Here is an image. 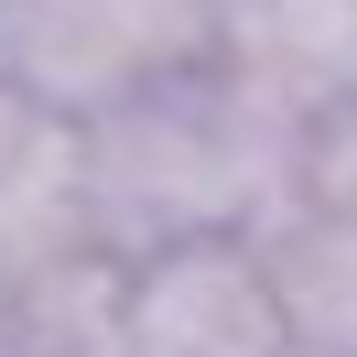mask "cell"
<instances>
[{"mask_svg":"<svg viewBox=\"0 0 357 357\" xmlns=\"http://www.w3.org/2000/svg\"><path fill=\"white\" fill-rule=\"evenodd\" d=\"M303 141H314V109H292L282 87H260L249 66L217 54V66L76 130L87 249L119 271L195 238H260L303 195Z\"/></svg>","mask_w":357,"mask_h":357,"instance_id":"obj_1","label":"cell"},{"mask_svg":"<svg viewBox=\"0 0 357 357\" xmlns=\"http://www.w3.org/2000/svg\"><path fill=\"white\" fill-rule=\"evenodd\" d=\"M217 54L227 33L206 0H0V87L66 130L217 66Z\"/></svg>","mask_w":357,"mask_h":357,"instance_id":"obj_2","label":"cell"},{"mask_svg":"<svg viewBox=\"0 0 357 357\" xmlns=\"http://www.w3.org/2000/svg\"><path fill=\"white\" fill-rule=\"evenodd\" d=\"M109 357H292L249 238H195L109 271Z\"/></svg>","mask_w":357,"mask_h":357,"instance_id":"obj_3","label":"cell"},{"mask_svg":"<svg viewBox=\"0 0 357 357\" xmlns=\"http://www.w3.org/2000/svg\"><path fill=\"white\" fill-rule=\"evenodd\" d=\"M249 249H260V282L282 303L292 357H357V206L292 195Z\"/></svg>","mask_w":357,"mask_h":357,"instance_id":"obj_4","label":"cell"},{"mask_svg":"<svg viewBox=\"0 0 357 357\" xmlns=\"http://www.w3.org/2000/svg\"><path fill=\"white\" fill-rule=\"evenodd\" d=\"M206 11H217V33H238L249 11H271V0H206Z\"/></svg>","mask_w":357,"mask_h":357,"instance_id":"obj_5","label":"cell"}]
</instances>
